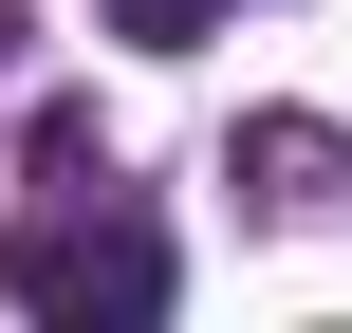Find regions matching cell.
<instances>
[{
  "label": "cell",
  "instance_id": "cell-3",
  "mask_svg": "<svg viewBox=\"0 0 352 333\" xmlns=\"http://www.w3.org/2000/svg\"><path fill=\"white\" fill-rule=\"evenodd\" d=\"M0 37H19V0H0Z\"/></svg>",
  "mask_w": 352,
  "mask_h": 333
},
{
  "label": "cell",
  "instance_id": "cell-2",
  "mask_svg": "<svg viewBox=\"0 0 352 333\" xmlns=\"http://www.w3.org/2000/svg\"><path fill=\"white\" fill-rule=\"evenodd\" d=\"M204 19H223V0H111V37H148V56H186Z\"/></svg>",
  "mask_w": 352,
  "mask_h": 333
},
{
  "label": "cell",
  "instance_id": "cell-1",
  "mask_svg": "<svg viewBox=\"0 0 352 333\" xmlns=\"http://www.w3.org/2000/svg\"><path fill=\"white\" fill-rule=\"evenodd\" d=\"M37 167H56V204H37L19 241H0L19 315H167V222H148V204H111L93 130H56Z\"/></svg>",
  "mask_w": 352,
  "mask_h": 333
}]
</instances>
